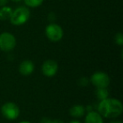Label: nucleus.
Wrapping results in <instances>:
<instances>
[{
	"mask_svg": "<svg viewBox=\"0 0 123 123\" xmlns=\"http://www.w3.org/2000/svg\"><path fill=\"white\" fill-rule=\"evenodd\" d=\"M46 36L51 41H59L63 36V31L60 25L51 24L46 28Z\"/></svg>",
	"mask_w": 123,
	"mask_h": 123,
	"instance_id": "nucleus-6",
	"label": "nucleus"
},
{
	"mask_svg": "<svg viewBox=\"0 0 123 123\" xmlns=\"http://www.w3.org/2000/svg\"><path fill=\"white\" fill-rule=\"evenodd\" d=\"M123 111L122 104L116 99L107 98L100 100L98 105V111L101 116L105 118H116L121 115Z\"/></svg>",
	"mask_w": 123,
	"mask_h": 123,
	"instance_id": "nucleus-1",
	"label": "nucleus"
},
{
	"mask_svg": "<svg viewBox=\"0 0 123 123\" xmlns=\"http://www.w3.org/2000/svg\"><path fill=\"white\" fill-rule=\"evenodd\" d=\"M11 1H13V2H20L22 0H11Z\"/></svg>",
	"mask_w": 123,
	"mask_h": 123,
	"instance_id": "nucleus-20",
	"label": "nucleus"
},
{
	"mask_svg": "<svg viewBox=\"0 0 123 123\" xmlns=\"http://www.w3.org/2000/svg\"><path fill=\"white\" fill-rule=\"evenodd\" d=\"M115 42L119 46H122L123 45V35L121 33H117L115 36Z\"/></svg>",
	"mask_w": 123,
	"mask_h": 123,
	"instance_id": "nucleus-14",
	"label": "nucleus"
},
{
	"mask_svg": "<svg viewBox=\"0 0 123 123\" xmlns=\"http://www.w3.org/2000/svg\"><path fill=\"white\" fill-rule=\"evenodd\" d=\"M19 123H31L30 121H21V122H19Z\"/></svg>",
	"mask_w": 123,
	"mask_h": 123,
	"instance_id": "nucleus-21",
	"label": "nucleus"
},
{
	"mask_svg": "<svg viewBox=\"0 0 123 123\" xmlns=\"http://www.w3.org/2000/svg\"><path fill=\"white\" fill-rule=\"evenodd\" d=\"M86 111V108L84 105H75L73 107L70 108L69 110V114L71 115V116L75 118H80L84 115Z\"/></svg>",
	"mask_w": 123,
	"mask_h": 123,
	"instance_id": "nucleus-10",
	"label": "nucleus"
},
{
	"mask_svg": "<svg viewBox=\"0 0 123 123\" xmlns=\"http://www.w3.org/2000/svg\"><path fill=\"white\" fill-rule=\"evenodd\" d=\"M110 123H122L121 121H111Z\"/></svg>",
	"mask_w": 123,
	"mask_h": 123,
	"instance_id": "nucleus-19",
	"label": "nucleus"
},
{
	"mask_svg": "<svg viewBox=\"0 0 123 123\" xmlns=\"http://www.w3.org/2000/svg\"><path fill=\"white\" fill-rule=\"evenodd\" d=\"M85 123H104L102 116L99 114V112L91 111H89L85 117Z\"/></svg>",
	"mask_w": 123,
	"mask_h": 123,
	"instance_id": "nucleus-9",
	"label": "nucleus"
},
{
	"mask_svg": "<svg viewBox=\"0 0 123 123\" xmlns=\"http://www.w3.org/2000/svg\"><path fill=\"white\" fill-rule=\"evenodd\" d=\"M95 94L99 100H103L107 98H109V91L107 88H103V89H97Z\"/></svg>",
	"mask_w": 123,
	"mask_h": 123,
	"instance_id": "nucleus-12",
	"label": "nucleus"
},
{
	"mask_svg": "<svg viewBox=\"0 0 123 123\" xmlns=\"http://www.w3.org/2000/svg\"><path fill=\"white\" fill-rule=\"evenodd\" d=\"M69 123H81L80 121H70Z\"/></svg>",
	"mask_w": 123,
	"mask_h": 123,
	"instance_id": "nucleus-18",
	"label": "nucleus"
},
{
	"mask_svg": "<svg viewBox=\"0 0 123 123\" xmlns=\"http://www.w3.org/2000/svg\"><path fill=\"white\" fill-rule=\"evenodd\" d=\"M43 3V0H25V4L31 8H36Z\"/></svg>",
	"mask_w": 123,
	"mask_h": 123,
	"instance_id": "nucleus-13",
	"label": "nucleus"
},
{
	"mask_svg": "<svg viewBox=\"0 0 123 123\" xmlns=\"http://www.w3.org/2000/svg\"><path fill=\"white\" fill-rule=\"evenodd\" d=\"M7 4H8V0H0V6L1 7H4Z\"/></svg>",
	"mask_w": 123,
	"mask_h": 123,
	"instance_id": "nucleus-16",
	"label": "nucleus"
},
{
	"mask_svg": "<svg viewBox=\"0 0 123 123\" xmlns=\"http://www.w3.org/2000/svg\"><path fill=\"white\" fill-rule=\"evenodd\" d=\"M1 113L8 120H15L19 116V108L13 102H7L1 107Z\"/></svg>",
	"mask_w": 123,
	"mask_h": 123,
	"instance_id": "nucleus-3",
	"label": "nucleus"
},
{
	"mask_svg": "<svg viewBox=\"0 0 123 123\" xmlns=\"http://www.w3.org/2000/svg\"><path fill=\"white\" fill-rule=\"evenodd\" d=\"M79 86H82V87H85V86L88 85L89 84V79L86 77H82L81 79H79Z\"/></svg>",
	"mask_w": 123,
	"mask_h": 123,
	"instance_id": "nucleus-15",
	"label": "nucleus"
},
{
	"mask_svg": "<svg viewBox=\"0 0 123 123\" xmlns=\"http://www.w3.org/2000/svg\"><path fill=\"white\" fill-rule=\"evenodd\" d=\"M30 18V10L25 7H19L13 11L10 17V22L14 25H21L25 24Z\"/></svg>",
	"mask_w": 123,
	"mask_h": 123,
	"instance_id": "nucleus-2",
	"label": "nucleus"
},
{
	"mask_svg": "<svg viewBox=\"0 0 123 123\" xmlns=\"http://www.w3.org/2000/svg\"><path fill=\"white\" fill-rule=\"evenodd\" d=\"M35 68V65L33 63V62L31 60H25L23 61L19 67V71L20 73V74L24 76H28L31 75L33 73Z\"/></svg>",
	"mask_w": 123,
	"mask_h": 123,
	"instance_id": "nucleus-8",
	"label": "nucleus"
},
{
	"mask_svg": "<svg viewBox=\"0 0 123 123\" xmlns=\"http://www.w3.org/2000/svg\"><path fill=\"white\" fill-rule=\"evenodd\" d=\"M90 82L97 89L107 88L110 85V77L107 74L103 72H96L91 76Z\"/></svg>",
	"mask_w": 123,
	"mask_h": 123,
	"instance_id": "nucleus-4",
	"label": "nucleus"
},
{
	"mask_svg": "<svg viewBox=\"0 0 123 123\" xmlns=\"http://www.w3.org/2000/svg\"><path fill=\"white\" fill-rule=\"evenodd\" d=\"M49 123H64V122L62 121H61V120H53V121L50 120Z\"/></svg>",
	"mask_w": 123,
	"mask_h": 123,
	"instance_id": "nucleus-17",
	"label": "nucleus"
},
{
	"mask_svg": "<svg viewBox=\"0 0 123 123\" xmlns=\"http://www.w3.org/2000/svg\"><path fill=\"white\" fill-rule=\"evenodd\" d=\"M13 10L11 8L4 6L0 9V20H8L12 15Z\"/></svg>",
	"mask_w": 123,
	"mask_h": 123,
	"instance_id": "nucleus-11",
	"label": "nucleus"
},
{
	"mask_svg": "<svg viewBox=\"0 0 123 123\" xmlns=\"http://www.w3.org/2000/svg\"><path fill=\"white\" fill-rule=\"evenodd\" d=\"M16 39L11 33L4 32L0 35V49L4 51H10L15 47Z\"/></svg>",
	"mask_w": 123,
	"mask_h": 123,
	"instance_id": "nucleus-5",
	"label": "nucleus"
},
{
	"mask_svg": "<svg viewBox=\"0 0 123 123\" xmlns=\"http://www.w3.org/2000/svg\"><path fill=\"white\" fill-rule=\"evenodd\" d=\"M58 70V65L57 62L54 60H46L44 62L41 67V71L42 74L46 77H53L56 74Z\"/></svg>",
	"mask_w": 123,
	"mask_h": 123,
	"instance_id": "nucleus-7",
	"label": "nucleus"
}]
</instances>
